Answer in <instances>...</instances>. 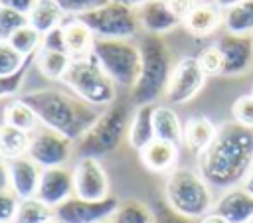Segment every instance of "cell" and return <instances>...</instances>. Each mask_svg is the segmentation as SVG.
Segmentation results:
<instances>
[{"label": "cell", "mask_w": 253, "mask_h": 223, "mask_svg": "<svg viewBox=\"0 0 253 223\" xmlns=\"http://www.w3.org/2000/svg\"><path fill=\"white\" fill-rule=\"evenodd\" d=\"M0 223H4V221H0Z\"/></svg>", "instance_id": "obj_51"}, {"label": "cell", "mask_w": 253, "mask_h": 223, "mask_svg": "<svg viewBox=\"0 0 253 223\" xmlns=\"http://www.w3.org/2000/svg\"><path fill=\"white\" fill-rule=\"evenodd\" d=\"M241 187H243L247 193H251V195H253V168H251V172L247 174V178L243 180V186H241Z\"/></svg>", "instance_id": "obj_45"}, {"label": "cell", "mask_w": 253, "mask_h": 223, "mask_svg": "<svg viewBox=\"0 0 253 223\" xmlns=\"http://www.w3.org/2000/svg\"><path fill=\"white\" fill-rule=\"evenodd\" d=\"M251 37H253V36H251Z\"/></svg>", "instance_id": "obj_54"}, {"label": "cell", "mask_w": 253, "mask_h": 223, "mask_svg": "<svg viewBox=\"0 0 253 223\" xmlns=\"http://www.w3.org/2000/svg\"><path fill=\"white\" fill-rule=\"evenodd\" d=\"M154 211L142 201L128 199L119 203L117 211L109 219V223H154Z\"/></svg>", "instance_id": "obj_29"}, {"label": "cell", "mask_w": 253, "mask_h": 223, "mask_svg": "<svg viewBox=\"0 0 253 223\" xmlns=\"http://www.w3.org/2000/svg\"><path fill=\"white\" fill-rule=\"evenodd\" d=\"M168 4H170V8L184 20V16L188 14V10L192 8L194 2H192V0H168Z\"/></svg>", "instance_id": "obj_42"}, {"label": "cell", "mask_w": 253, "mask_h": 223, "mask_svg": "<svg viewBox=\"0 0 253 223\" xmlns=\"http://www.w3.org/2000/svg\"><path fill=\"white\" fill-rule=\"evenodd\" d=\"M36 0H0V6L4 8H10V10H16L20 14H30V10L34 8Z\"/></svg>", "instance_id": "obj_41"}, {"label": "cell", "mask_w": 253, "mask_h": 223, "mask_svg": "<svg viewBox=\"0 0 253 223\" xmlns=\"http://www.w3.org/2000/svg\"><path fill=\"white\" fill-rule=\"evenodd\" d=\"M36 197L53 209L73 197V172L63 166L42 170Z\"/></svg>", "instance_id": "obj_14"}, {"label": "cell", "mask_w": 253, "mask_h": 223, "mask_svg": "<svg viewBox=\"0 0 253 223\" xmlns=\"http://www.w3.org/2000/svg\"><path fill=\"white\" fill-rule=\"evenodd\" d=\"M237 2H243V0H215V4L221 6V8H229V6L237 4Z\"/></svg>", "instance_id": "obj_47"}, {"label": "cell", "mask_w": 253, "mask_h": 223, "mask_svg": "<svg viewBox=\"0 0 253 223\" xmlns=\"http://www.w3.org/2000/svg\"><path fill=\"white\" fill-rule=\"evenodd\" d=\"M63 37H65V51L71 59H85L93 53L95 36L93 32L77 18L71 16L63 22Z\"/></svg>", "instance_id": "obj_20"}, {"label": "cell", "mask_w": 253, "mask_h": 223, "mask_svg": "<svg viewBox=\"0 0 253 223\" xmlns=\"http://www.w3.org/2000/svg\"><path fill=\"white\" fill-rule=\"evenodd\" d=\"M152 112H154V105H138L130 116L126 140H128V146L134 148L136 152L146 148L156 138L154 124H152Z\"/></svg>", "instance_id": "obj_21"}, {"label": "cell", "mask_w": 253, "mask_h": 223, "mask_svg": "<svg viewBox=\"0 0 253 223\" xmlns=\"http://www.w3.org/2000/svg\"><path fill=\"white\" fill-rule=\"evenodd\" d=\"M251 95H253V93H251Z\"/></svg>", "instance_id": "obj_52"}, {"label": "cell", "mask_w": 253, "mask_h": 223, "mask_svg": "<svg viewBox=\"0 0 253 223\" xmlns=\"http://www.w3.org/2000/svg\"><path fill=\"white\" fill-rule=\"evenodd\" d=\"M47 223H59V221H57V219H53V221H47Z\"/></svg>", "instance_id": "obj_48"}, {"label": "cell", "mask_w": 253, "mask_h": 223, "mask_svg": "<svg viewBox=\"0 0 253 223\" xmlns=\"http://www.w3.org/2000/svg\"><path fill=\"white\" fill-rule=\"evenodd\" d=\"M28 156L42 168H57L63 166L71 156V140L51 128H36L32 132Z\"/></svg>", "instance_id": "obj_10"}, {"label": "cell", "mask_w": 253, "mask_h": 223, "mask_svg": "<svg viewBox=\"0 0 253 223\" xmlns=\"http://www.w3.org/2000/svg\"><path fill=\"white\" fill-rule=\"evenodd\" d=\"M198 63H200V67L206 75H221L223 59H221V53H219L217 45L211 43V45L204 47L198 55Z\"/></svg>", "instance_id": "obj_35"}, {"label": "cell", "mask_w": 253, "mask_h": 223, "mask_svg": "<svg viewBox=\"0 0 253 223\" xmlns=\"http://www.w3.org/2000/svg\"><path fill=\"white\" fill-rule=\"evenodd\" d=\"M130 103L132 101L117 99L105 112L97 116L93 126L77 140L79 158H101L121 146V142L126 138L132 116Z\"/></svg>", "instance_id": "obj_4"}, {"label": "cell", "mask_w": 253, "mask_h": 223, "mask_svg": "<svg viewBox=\"0 0 253 223\" xmlns=\"http://www.w3.org/2000/svg\"><path fill=\"white\" fill-rule=\"evenodd\" d=\"M140 160L142 164L156 174H170L176 164H178V156H180V146L168 140H158L154 138L146 148H142L140 152Z\"/></svg>", "instance_id": "obj_19"}, {"label": "cell", "mask_w": 253, "mask_h": 223, "mask_svg": "<svg viewBox=\"0 0 253 223\" xmlns=\"http://www.w3.org/2000/svg\"><path fill=\"white\" fill-rule=\"evenodd\" d=\"M61 83L91 107H109L117 101V85L105 75L93 55L85 59H71Z\"/></svg>", "instance_id": "obj_6"}, {"label": "cell", "mask_w": 253, "mask_h": 223, "mask_svg": "<svg viewBox=\"0 0 253 223\" xmlns=\"http://www.w3.org/2000/svg\"><path fill=\"white\" fill-rule=\"evenodd\" d=\"M217 132V126L208 118V116H190L184 122V132H182V142L186 144V148L200 156L213 140Z\"/></svg>", "instance_id": "obj_22"}, {"label": "cell", "mask_w": 253, "mask_h": 223, "mask_svg": "<svg viewBox=\"0 0 253 223\" xmlns=\"http://www.w3.org/2000/svg\"><path fill=\"white\" fill-rule=\"evenodd\" d=\"M77 18L97 39H130L140 28L136 10L117 0H109L103 6L77 14Z\"/></svg>", "instance_id": "obj_8"}, {"label": "cell", "mask_w": 253, "mask_h": 223, "mask_svg": "<svg viewBox=\"0 0 253 223\" xmlns=\"http://www.w3.org/2000/svg\"><path fill=\"white\" fill-rule=\"evenodd\" d=\"M117 2H121V4H126V6H130V8H140L142 4H146V2H152V0H117Z\"/></svg>", "instance_id": "obj_46"}, {"label": "cell", "mask_w": 253, "mask_h": 223, "mask_svg": "<svg viewBox=\"0 0 253 223\" xmlns=\"http://www.w3.org/2000/svg\"><path fill=\"white\" fill-rule=\"evenodd\" d=\"M223 28L227 34L253 36V0H243L223 8Z\"/></svg>", "instance_id": "obj_25"}, {"label": "cell", "mask_w": 253, "mask_h": 223, "mask_svg": "<svg viewBox=\"0 0 253 223\" xmlns=\"http://www.w3.org/2000/svg\"><path fill=\"white\" fill-rule=\"evenodd\" d=\"M8 43H10L22 57L36 55V53L40 51V47H42V34L36 32V30L28 24V26L20 28V30L8 39Z\"/></svg>", "instance_id": "obj_31"}, {"label": "cell", "mask_w": 253, "mask_h": 223, "mask_svg": "<svg viewBox=\"0 0 253 223\" xmlns=\"http://www.w3.org/2000/svg\"><path fill=\"white\" fill-rule=\"evenodd\" d=\"M6 166H8L10 189L20 199L36 197L38 186H40V178H42V168L30 156H20V158L8 160Z\"/></svg>", "instance_id": "obj_16"}, {"label": "cell", "mask_w": 253, "mask_h": 223, "mask_svg": "<svg viewBox=\"0 0 253 223\" xmlns=\"http://www.w3.org/2000/svg\"><path fill=\"white\" fill-rule=\"evenodd\" d=\"M152 124H154V136L158 140H168L180 146L184 124L180 122V116L170 105H154Z\"/></svg>", "instance_id": "obj_23"}, {"label": "cell", "mask_w": 253, "mask_h": 223, "mask_svg": "<svg viewBox=\"0 0 253 223\" xmlns=\"http://www.w3.org/2000/svg\"><path fill=\"white\" fill-rule=\"evenodd\" d=\"M140 49V71L134 87L130 89L132 105H154L160 97H164L172 65V51L160 36L146 34L138 41Z\"/></svg>", "instance_id": "obj_3"}, {"label": "cell", "mask_w": 253, "mask_h": 223, "mask_svg": "<svg viewBox=\"0 0 253 223\" xmlns=\"http://www.w3.org/2000/svg\"><path fill=\"white\" fill-rule=\"evenodd\" d=\"M0 162H4V158H2V152H0Z\"/></svg>", "instance_id": "obj_49"}, {"label": "cell", "mask_w": 253, "mask_h": 223, "mask_svg": "<svg viewBox=\"0 0 253 223\" xmlns=\"http://www.w3.org/2000/svg\"><path fill=\"white\" fill-rule=\"evenodd\" d=\"M91 55L117 87H134L140 71V49L130 39H95Z\"/></svg>", "instance_id": "obj_7"}, {"label": "cell", "mask_w": 253, "mask_h": 223, "mask_svg": "<svg viewBox=\"0 0 253 223\" xmlns=\"http://www.w3.org/2000/svg\"><path fill=\"white\" fill-rule=\"evenodd\" d=\"M65 16L67 14L61 10V6L55 0H36L34 8L28 14V24L43 36L49 30L61 26L65 22Z\"/></svg>", "instance_id": "obj_24"}, {"label": "cell", "mask_w": 253, "mask_h": 223, "mask_svg": "<svg viewBox=\"0 0 253 223\" xmlns=\"http://www.w3.org/2000/svg\"><path fill=\"white\" fill-rule=\"evenodd\" d=\"M28 26V16L0 6V41H8L20 28Z\"/></svg>", "instance_id": "obj_32"}, {"label": "cell", "mask_w": 253, "mask_h": 223, "mask_svg": "<svg viewBox=\"0 0 253 223\" xmlns=\"http://www.w3.org/2000/svg\"><path fill=\"white\" fill-rule=\"evenodd\" d=\"M198 223H229L225 217H221L219 213H215V211H210V213H206L202 219H198Z\"/></svg>", "instance_id": "obj_43"}, {"label": "cell", "mask_w": 253, "mask_h": 223, "mask_svg": "<svg viewBox=\"0 0 253 223\" xmlns=\"http://www.w3.org/2000/svg\"><path fill=\"white\" fill-rule=\"evenodd\" d=\"M20 99L34 109L42 126L63 134L71 142L79 140L99 116L91 105L57 89H36Z\"/></svg>", "instance_id": "obj_2"}, {"label": "cell", "mask_w": 253, "mask_h": 223, "mask_svg": "<svg viewBox=\"0 0 253 223\" xmlns=\"http://www.w3.org/2000/svg\"><path fill=\"white\" fill-rule=\"evenodd\" d=\"M223 67L221 77H241L253 67V37L251 36H235V34H223L215 41Z\"/></svg>", "instance_id": "obj_13"}, {"label": "cell", "mask_w": 253, "mask_h": 223, "mask_svg": "<svg viewBox=\"0 0 253 223\" xmlns=\"http://www.w3.org/2000/svg\"><path fill=\"white\" fill-rule=\"evenodd\" d=\"M192 2H206V0H192Z\"/></svg>", "instance_id": "obj_50"}, {"label": "cell", "mask_w": 253, "mask_h": 223, "mask_svg": "<svg viewBox=\"0 0 253 223\" xmlns=\"http://www.w3.org/2000/svg\"><path fill=\"white\" fill-rule=\"evenodd\" d=\"M20 207V197L12 189L0 191V221L4 223H14L16 213Z\"/></svg>", "instance_id": "obj_38"}, {"label": "cell", "mask_w": 253, "mask_h": 223, "mask_svg": "<svg viewBox=\"0 0 253 223\" xmlns=\"http://www.w3.org/2000/svg\"><path fill=\"white\" fill-rule=\"evenodd\" d=\"M213 211L225 217L229 223H251L253 221V195L243 187L227 189L213 205Z\"/></svg>", "instance_id": "obj_18"}, {"label": "cell", "mask_w": 253, "mask_h": 223, "mask_svg": "<svg viewBox=\"0 0 253 223\" xmlns=\"http://www.w3.org/2000/svg\"><path fill=\"white\" fill-rule=\"evenodd\" d=\"M251 223H253V221H251Z\"/></svg>", "instance_id": "obj_55"}, {"label": "cell", "mask_w": 253, "mask_h": 223, "mask_svg": "<svg viewBox=\"0 0 253 223\" xmlns=\"http://www.w3.org/2000/svg\"><path fill=\"white\" fill-rule=\"evenodd\" d=\"M53 219H55L53 207L40 201L38 197H30V199H20V207L14 223H47Z\"/></svg>", "instance_id": "obj_30"}, {"label": "cell", "mask_w": 253, "mask_h": 223, "mask_svg": "<svg viewBox=\"0 0 253 223\" xmlns=\"http://www.w3.org/2000/svg\"><path fill=\"white\" fill-rule=\"evenodd\" d=\"M30 140H32L30 132H24L20 128H14L2 122L0 124V152H2L4 162L20 158V156H28Z\"/></svg>", "instance_id": "obj_26"}, {"label": "cell", "mask_w": 253, "mask_h": 223, "mask_svg": "<svg viewBox=\"0 0 253 223\" xmlns=\"http://www.w3.org/2000/svg\"><path fill=\"white\" fill-rule=\"evenodd\" d=\"M253 168V128L223 122L211 144L198 156V172L213 189H231Z\"/></svg>", "instance_id": "obj_1"}, {"label": "cell", "mask_w": 253, "mask_h": 223, "mask_svg": "<svg viewBox=\"0 0 253 223\" xmlns=\"http://www.w3.org/2000/svg\"><path fill=\"white\" fill-rule=\"evenodd\" d=\"M36 65L40 73L45 79L51 81H61L63 75L67 73L71 65V57L65 51H49V49H40L36 53Z\"/></svg>", "instance_id": "obj_27"}, {"label": "cell", "mask_w": 253, "mask_h": 223, "mask_svg": "<svg viewBox=\"0 0 253 223\" xmlns=\"http://www.w3.org/2000/svg\"><path fill=\"white\" fill-rule=\"evenodd\" d=\"M73 195L87 201L109 197V178L99 158H79L73 166Z\"/></svg>", "instance_id": "obj_12"}, {"label": "cell", "mask_w": 253, "mask_h": 223, "mask_svg": "<svg viewBox=\"0 0 253 223\" xmlns=\"http://www.w3.org/2000/svg\"><path fill=\"white\" fill-rule=\"evenodd\" d=\"M231 116L237 124L253 128V95H241L231 107Z\"/></svg>", "instance_id": "obj_36"}, {"label": "cell", "mask_w": 253, "mask_h": 223, "mask_svg": "<svg viewBox=\"0 0 253 223\" xmlns=\"http://www.w3.org/2000/svg\"><path fill=\"white\" fill-rule=\"evenodd\" d=\"M107 223H109V221H107Z\"/></svg>", "instance_id": "obj_53"}, {"label": "cell", "mask_w": 253, "mask_h": 223, "mask_svg": "<svg viewBox=\"0 0 253 223\" xmlns=\"http://www.w3.org/2000/svg\"><path fill=\"white\" fill-rule=\"evenodd\" d=\"M34 61H36V55H28L26 63L22 65L20 71H16L14 75H8V77H0V99L12 97V95H16L20 91V87H22V83L26 79V73H28V69H30V65Z\"/></svg>", "instance_id": "obj_34"}, {"label": "cell", "mask_w": 253, "mask_h": 223, "mask_svg": "<svg viewBox=\"0 0 253 223\" xmlns=\"http://www.w3.org/2000/svg\"><path fill=\"white\" fill-rule=\"evenodd\" d=\"M40 49H49V51H65V37H63V24L49 30L47 34L42 36V47ZM67 53V51H65Z\"/></svg>", "instance_id": "obj_40"}, {"label": "cell", "mask_w": 253, "mask_h": 223, "mask_svg": "<svg viewBox=\"0 0 253 223\" xmlns=\"http://www.w3.org/2000/svg\"><path fill=\"white\" fill-rule=\"evenodd\" d=\"M55 2L61 6V10L67 16H77V14H83V12L93 10L97 6H103L109 0H55Z\"/></svg>", "instance_id": "obj_39"}, {"label": "cell", "mask_w": 253, "mask_h": 223, "mask_svg": "<svg viewBox=\"0 0 253 223\" xmlns=\"http://www.w3.org/2000/svg\"><path fill=\"white\" fill-rule=\"evenodd\" d=\"M4 124H10V126H14V128H20V130H24V132H34L36 128H38V124H40V118H38V114L34 112V109L28 105V103H24L22 99H16V101H12V103H8L6 107H4Z\"/></svg>", "instance_id": "obj_28"}, {"label": "cell", "mask_w": 253, "mask_h": 223, "mask_svg": "<svg viewBox=\"0 0 253 223\" xmlns=\"http://www.w3.org/2000/svg\"><path fill=\"white\" fill-rule=\"evenodd\" d=\"M164 199L174 211L196 221L210 213L213 207V193L210 184L202 178L200 172L190 168H174L166 176Z\"/></svg>", "instance_id": "obj_5"}, {"label": "cell", "mask_w": 253, "mask_h": 223, "mask_svg": "<svg viewBox=\"0 0 253 223\" xmlns=\"http://www.w3.org/2000/svg\"><path fill=\"white\" fill-rule=\"evenodd\" d=\"M152 211H154V219H156L154 223H198L196 219H190V217H186V215L174 211V209L166 203L164 197H162V199H156V201L152 203Z\"/></svg>", "instance_id": "obj_37"}, {"label": "cell", "mask_w": 253, "mask_h": 223, "mask_svg": "<svg viewBox=\"0 0 253 223\" xmlns=\"http://www.w3.org/2000/svg\"><path fill=\"white\" fill-rule=\"evenodd\" d=\"M206 77L208 75L202 71L198 57L186 55V57L178 59L170 73L166 91H164L166 103L168 105H184V103L192 101L202 91Z\"/></svg>", "instance_id": "obj_9"}, {"label": "cell", "mask_w": 253, "mask_h": 223, "mask_svg": "<svg viewBox=\"0 0 253 223\" xmlns=\"http://www.w3.org/2000/svg\"><path fill=\"white\" fill-rule=\"evenodd\" d=\"M182 26L196 37L211 36L219 26H223V8L213 2H194L182 20Z\"/></svg>", "instance_id": "obj_17"}, {"label": "cell", "mask_w": 253, "mask_h": 223, "mask_svg": "<svg viewBox=\"0 0 253 223\" xmlns=\"http://www.w3.org/2000/svg\"><path fill=\"white\" fill-rule=\"evenodd\" d=\"M138 26L150 36H162L178 26H182V18L170 8L168 0H152L136 8Z\"/></svg>", "instance_id": "obj_15"}, {"label": "cell", "mask_w": 253, "mask_h": 223, "mask_svg": "<svg viewBox=\"0 0 253 223\" xmlns=\"http://www.w3.org/2000/svg\"><path fill=\"white\" fill-rule=\"evenodd\" d=\"M26 63V57H22L8 41H0V77L14 75L22 69Z\"/></svg>", "instance_id": "obj_33"}, {"label": "cell", "mask_w": 253, "mask_h": 223, "mask_svg": "<svg viewBox=\"0 0 253 223\" xmlns=\"http://www.w3.org/2000/svg\"><path fill=\"white\" fill-rule=\"evenodd\" d=\"M117 207L119 201L111 195L99 201H87L73 195L55 207V219L59 223H107Z\"/></svg>", "instance_id": "obj_11"}, {"label": "cell", "mask_w": 253, "mask_h": 223, "mask_svg": "<svg viewBox=\"0 0 253 223\" xmlns=\"http://www.w3.org/2000/svg\"><path fill=\"white\" fill-rule=\"evenodd\" d=\"M10 189V178H8V166L6 162H0V191Z\"/></svg>", "instance_id": "obj_44"}]
</instances>
